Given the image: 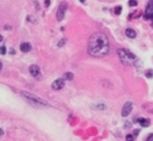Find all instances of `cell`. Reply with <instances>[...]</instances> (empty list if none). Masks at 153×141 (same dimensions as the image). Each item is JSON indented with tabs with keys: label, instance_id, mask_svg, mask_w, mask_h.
Here are the masks:
<instances>
[{
	"label": "cell",
	"instance_id": "obj_1",
	"mask_svg": "<svg viewBox=\"0 0 153 141\" xmlns=\"http://www.w3.org/2000/svg\"><path fill=\"white\" fill-rule=\"evenodd\" d=\"M110 51L109 38L103 32H95L90 36L88 42V53L93 57H104Z\"/></svg>",
	"mask_w": 153,
	"mask_h": 141
},
{
	"label": "cell",
	"instance_id": "obj_2",
	"mask_svg": "<svg viewBox=\"0 0 153 141\" xmlns=\"http://www.w3.org/2000/svg\"><path fill=\"white\" fill-rule=\"evenodd\" d=\"M117 54L121 59V62L125 65V66H133L136 62H137V57L131 53L128 50H125V48H119L117 50Z\"/></svg>",
	"mask_w": 153,
	"mask_h": 141
},
{
	"label": "cell",
	"instance_id": "obj_3",
	"mask_svg": "<svg viewBox=\"0 0 153 141\" xmlns=\"http://www.w3.org/2000/svg\"><path fill=\"white\" fill-rule=\"evenodd\" d=\"M21 95L27 100L30 104H32L33 107H37V108H42V107L47 108V107H49L47 102H45V100H42L41 98H38V97H36V95H33V94H30V93H27V92H22Z\"/></svg>",
	"mask_w": 153,
	"mask_h": 141
},
{
	"label": "cell",
	"instance_id": "obj_4",
	"mask_svg": "<svg viewBox=\"0 0 153 141\" xmlns=\"http://www.w3.org/2000/svg\"><path fill=\"white\" fill-rule=\"evenodd\" d=\"M68 9V4L66 1H62L58 6V10H57V20L58 21H62L64 19V15H66V11Z\"/></svg>",
	"mask_w": 153,
	"mask_h": 141
},
{
	"label": "cell",
	"instance_id": "obj_5",
	"mask_svg": "<svg viewBox=\"0 0 153 141\" xmlns=\"http://www.w3.org/2000/svg\"><path fill=\"white\" fill-rule=\"evenodd\" d=\"M144 19L151 20V24L153 26V0H151V3L147 5V9H146V12H144Z\"/></svg>",
	"mask_w": 153,
	"mask_h": 141
},
{
	"label": "cell",
	"instance_id": "obj_6",
	"mask_svg": "<svg viewBox=\"0 0 153 141\" xmlns=\"http://www.w3.org/2000/svg\"><path fill=\"white\" fill-rule=\"evenodd\" d=\"M132 109H133V103L132 102H126L125 104H124V107H122V110H121V115L122 116H128L130 114H131V111H132Z\"/></svg>",
	"mask_w": 153,
	"mask_h": 141
},
{
	"label": "cell",
	"instance_id": "obj_7",
	"mask_svg": "<svg viewBox=\"0 0 153 141\" xmlns=\"http://www.w3.org/2000/svg\"><path fill=\"white\" fill-rule=\"evenodd\" d=\"M64 87V78H58L52 83V89L54 90H61Z\"/></svg>",
	"mask_w": 153,
	"mask_h": 141
},
{
	"label": "cell",
	"instance_id": "obj_8",
	"mask_svg": "<svg viewBox=\"0 0 153 141\" xmlns=\"http://www.w3.org/2000/svg\"><path fill=\"white\" fill-rule=\"evenodd\" d=\"M30 74L33 77V78H40V76H41V69H40V67L38 66H36V65H32V66H30Z\"/></svg>",
	"mask_w": 153,
	"mask_h": 141
},
{
	"label": "cell",
	"instance_id": "obj_9",
	"mask_svg": "<svg viewBox=\"0 0 153 141\" xmlns=\"http://www.w3.org/2000/svg\"><path fill=\"white\" fill-rule=\"evenodd\" d=\"M125 33H126V36H127L128 38H136V37H137V32L133 30V29H131V27L126 29V30H125Z\"/></svg>",
	"mask_w": 153,
	"mask_h": 141
},
{
	"label": "cell",
	"instance_id": "obj_10",
	"mask_svg": "<svg viewBox=\"0 0 153 141\" xmlns=\"http://www.w3.org/2000/svg\"><path fill=\"white\" fill-rule=\"evenodd\" d=\"M31 45L29 43V42H22L21 45H20V50H21V52H24V53H27V52H30L31 51Z\"/></svg>",
	"mask_w": 153,
	"mask_h": 141
},
{
	"label": "cell",
	"instance_id": "obj_11",
	"mask_svg": "<svg viewBox=\"0 0 153 141\" xmlns=\"http://www.w3.org/2000/svg\"><path fill=\"white\" fill-rule=\"evenodd\" d=\"M138 121V124L142 126V128H148L149 125H151V121H149V119H144V118H141V119H138L137 120Z\"/></svg>",
	"mask_w": 153,
	"mask_h": 141
},
{
	"label": "cell",
	"instance_id": "obj_12",
	"mask_svg": "<svg viewBox=\"0 0 153 141\" xmlns=\"http://www.w3.org/2000/svg\"><path fill=\"white\" fill-rule=\"evenodd\" d=\"M63 78H64L66 80H72V79H73V73L67 72V73H64V74H63Z\"/></svg>",
	"mask_w": 153,
	"mask_h": 141
},
{
	"label": "cell",
	"instance_id": "obj_13",
	"mask_svg": "<svg viewBox=\"0 0 153 141\" xmlns=\"http://www.w3.org/2000/svg\"><path fill=\"white\" fill-rule=\"evenodd\" d=\"M144 74H146L147 78H153V71H152V69H147Z\"/></svg>",
	"mask_w": 153,
	"mask_h": 141
},
{
	"label": "cell",
	"instance_id": "obj_14",
	"mask_svg": "<svg viewBox=\"0 0 153 141\" xmlns=\"http://www.w3.org/2000/svg\"><path fill=\"white\" fill-rule=\"evenodd\" d=\"M137 0H130V1H128V5L131 6V8H135V6H137Z\"/></svg>",
	"mask_w": 153,
	"mask_h": 141
},
{
	"label": "cell",
	"instance_id": "obj_15",
	"mask_svg": "<svg viewBox=\"0 0 153 141\" xmlns=\"http://www.w3.org/2000/svg\"><path fill=\"white\" fill-rule=\"evenodd\" d=\"M122 12V8L121 6H116L115 8V15H120Z\"/></svg>",
	"mask_w": 153,
	"mask_h": 141
},
{
	"label": "cell",
	"instance_id": "obj_16",
	"mask_svg": "<svg viewBox=\"0 0 153 141\" xmlns=\"http://www.w3.org/2000/svg\"><path fill=\"white\" fill-rule=\"evenodd\" d=\"M0 53H1V54H5V53H6V47H5V46L0 47Z\"/></svg>",
	"mask_w": 153,
	"mask_h": 141
},
{
	"label": "cell",
	"instance_id": "obj_17",
	"mask_svg": "<svg viewBox=\"0 0 153 141\" xmlns=\"http://www.w3.org/2000/svg\"><path fill=\"white\" fill-rule=\"evenodd\" d=\"M146 140H147V141H153V134H149L148 137H147Z\"/></svg>",
	"mask_w": 153,
	"mask_h": 141
},
{
	"label": "cell",
	"instance_id": "obj_18",
	"mask_svg": "<svg viewBox=\"0 0 153 141\" xmlns=\"http://www.w3.org/2000/svg\"><path fill=\"white\" fill-rule=\"evenodd\" d=\"M64 43H66V40H62V41H59V42H58V47H62Z\"/></svg>",
	"mask_w": 153,
	"mask_h": 141
},
{
	"label": "cell",
	"instance_id": "obj_19",
	"mask_svg": "<svg viewBox=\"0 0 153 141\" xmlns=\"http://www.w3.org/2000/svg\"><path fill=\"white\" fill-rule=\"evenodd\" d=\"M49 4H51V0H46V1H45V5H46V8H48V6H49Z\"/></svg>",
	"mask_w": 153,
	"mask_h": 141
},
{
	"label": "cell",
	"instance_id": "obj_20",
	"mask_svg": "<svg viewBox=\"0 0 153 141\" xmlns=\"http://www.w3.org/2000/svg\"><path fill=\"white\" fill-rule=\"evenodd\" d=\"M126 140H133V136H132V135H127V136H126Z\"/></svg>",
	"mask_w": 153,
	"mask_h": 141
},
{
	"label": "cell",
	"instance_id": "obj_21",
	"mask_svg": "<svg viewBox=\"0 0 153 141\" xmlns=\"http://www.w3.org/2000/svg\"><path fill=\"white\" fill-rule=\"evenodd\" d=\"M4 136V131H3V129H0V137H3Z\"/></svg>",
	"mask_w": 153,
	"mask_h": 141
},
{
	"label": "cell",
	"instance_id": "obj_22",
	"mask_svg": "<svg viewBox=\"0 0 153 141\" xmlns=\"http://www.w3.org/2000/svg\"><path fill=\"white\" fill-rule=\"evenodd\" d=\"M1 69H3V63L0 62V71H1Z\"/></svg>",
	"mask_w": 153,
	"mask_h": 141
},
{
	"label": "cell",
	"instance_id": "obj_23",
	"mask_svg": "<svg viewBox=\"0 0 153 141\" xmlns=\"http://www.w3.org/2000/svg\"><path fill=\"white\" fill-rule=\"evenodd\" d=\"M1 41H3V36H1V35H0V42H1Z\"/></svg>",
	"mask_w": 153,
	"mask_h": 141
},
{
	"label": "cell",
	"instance_id": "obj_24",
	"mask_svg": "<svg viewBox=\"0 0 153 141\" xmlns=\"http://www.w3.org/2000/svg\"><path fill=\"white\" fill-rule=\"evenodd\" d=\"M79 1H80V3H85V0H79Z\"/></svg>",
	"mask_w": 153,
	"mask_h": 141
}]
</instances>
